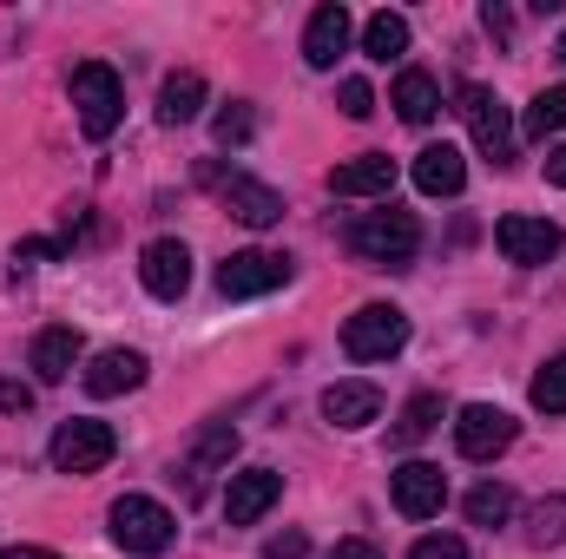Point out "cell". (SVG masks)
<instances>
[{"mask_svg": "<svg viewBox=\"0 0 566 559\" xmlns=\"http://www.w3.org/2000/svg\"><path fill=\"white\" fill-rule=\"evenodd\" d=\"M402 342H409V316H402L396 303H363V309L343 323V356H349V362H389Z\"/></svg>", "mask_w": 566, "mask_h": 559, "instance_id": "cell-3", "label": "cell"}, {"mask_svg": "<svg viewBox=\"0 0 566 559\" xmlns=\"http://www.w3.org/2000/svg\"><path fill=\"white\" fill-rule=\"evenodd\" d=\"M336 99H343V113H349V119H369V113H376V93H369L363 80H343V86H336Z\"/></svg>", "mask_w": 566, "mask_h": 559, "instance_id": "cell-31", "label": "cell"}, {"mask_svg": "<svg viewBox=\"0 0 566 559\" xmlns=\"http://www.w3.org/2000/svg\"><path fill=\"white\" fill-rule=\"evenodd\" d=\"M139 382H145V356L139 349H99V356L86 362V395H99V402L133 395Z\"/></svg>", "mask_w": 566, "mask_h": 559, "instance_id": "cell-17", "label": "cell"}, {"mask_svg": "<svg viewBox=\"0 0 566 559\" xmlns=\"http://www.w3.org/2000/svg\"><path fill=\"white\" fill-rule=\"evenodd\" d=\"M494 244H501V257H507V264L534 271V264L560 257V224H547V218H527V211H514V218H501V224H494Z\"/></svg>", "mask_w": 566, "mask_h": 559, "instance_id": "cell-8", "label": "cell"}, {"mask_svg": "<svg viewBox=\"0 0 566 559\" xmlns=\"http://www.w3.org/2000/svg\"><path fill=\"white\" fill-rule=\"evenodd\" d=\"M27 409H33V389L13 382V376H0V415H27Z\"/></svg>", "mask_w": 566, "mask_h": 559, "instance_id": "cell-32", "label": "cell"}, {"mask_svg": "<svg viewBox=\"0 0 566 559\" xmlns=\"http://www.w3.org/2000/svg\"><path fill=\"white\" fill-rule=\"evenodd\" d=\"M113 454H119V434H113L106 421L73 415V421L53 428V467H60V474H99Z\"/></svg>", "mask_w": 566, "mask_h": 559, "instance_id": "cell-5", "label": "cell"}, {"mask_svg": "<svg viewBox=\"0 0 566 559\" xmlns=\"http://www.w3.org/2000/svg\"><path fill=\"white\" fill-rule=\"evenodd\" d=\"M290 283V257L283 251H238L218 264V289L238 303V296H264V289H283Z\"/></svg>", "mask_w": 566, "mask_h": 559, "instance_id": "cell-11", "label": "cell"}, {"mask_svg": "<svg viewBox=\"0 0 566 559\" xmlns=\"http://www.w3.org/2000/svg\"><path fill=\"white\" fill-rule=\"evenodd\" d=\"M0 559H60V553H46V547H7Z\"/></svg>", "mask_w": 566, "mask_h": 559, "instance_id": "cell-37", "label": "cell"}, {"mask_svg": "<svg viewBox=\"0 0 566 559\" xmlns=\"http://www.w3.org/2000/svg\"><path fill=\"white\" fill-rule=\"evenodd\" d=\"M468 520H474V527H507V520H514V494H507L501 481H481V487L468 494Z\"/></svg>", "mask_w": 566, "mask_h": 559, "instance_id": "cell-24", "label": "cell"}, {"mask_svg": "<svg viewBox=\"0 0 566 559\" xmlns=\"http://www.w3.org/2000/svg\"><path fill=\"white\" fill-rule=\"evenodd\" d=\"M560 540H566V494H547L527 514V547H560Z\"/></svg>", "mask_w": 566, "mask_h": 559, "instance_id": "cell-26", "label": "cell"}, {"mask_svg": "<svg viewBox=\"0 0 566 559\" xmlns=\"http://www.w3.org/2000/svg\"><path fill=\"white\" fill-rule=\"evenodd\" d=\"M323 415H329V428H369L382 415V389L376 382H329L323 389Z\"/></svg>", "mask_w": 566, "mask_h": 559, "instance_id": "cell-19", "label": "cell"}, {"mask_svg": "<svg viewBox=\"0 0 566 559\" xmlns=\"http://www.w3.org/2000/svg\"><path fill=\"white\" fill-rule=\"evenodd\" d=\"M547 184H560V191H566V145L547 151Z\"/></svg>", "mask_w": 566, "mask_h": 559, "instance_id": "cell-36", "label": "cell"}, {"mask_svg": "<svg viewBox=\"0 0 566 559\" xmlns=\"http://www.w3.org/2000/svg\"><path fill=\"white\" fill-rule=\"evenodd\" d=\"M303 553H310V540H303V534H277V540L264 547V559H303Z\"/></svg>", "mask_w": 566, "mask_h": 559, "instance_id": "cell-33", "label": "cell"}, {"mask_svg": "<svg viewBox=\"0 0 566 559\" xmlns=\"http://www.w3.org/2000/svg\"><path fill=\"white\" fill-rule=\"evenodd\" d=\"M363 53H369V60H382V66H389V60H402V53H409V20H402V13H389V7H382V13H369V20H363Z\"/></svg>", "mask_w": 566, "mask_h": 559, "instance_id": "cell-23", "label": "cell"}, {"mask_svg": "<svg viewBox=\"0 0 566 559\" xmlns=\"http://www.w3.org/2000/svg\"><path fill=\"white\" fill-rule=\"evenodd\" d=\"M454 447H461V461H494V454H507V447H514V415L494 409V402H468V409L454 415Z\"/></svg>", "mask_w": 566, "mask_h": 559, "instance_id": "cell-7", "label": "cell"}, {"mask_svg": "<svg viewBox=\"0 0 566 559\" xmlns=\"http://www.w3.org/2000/svg\"><path fill=\"white\" fill-rule=\"evenodd\" d=\"M527 402H534L541 415H566V356H554V362L527 382Z\"/></svg>", "mask_w": 566, "mask_h": 559, "instance_id": "cell-27", "label": "cell"}, {"mask_svg": "<svg viewBox=\"0 0 566 559\" xmlns=\"http://www.w3.org/2000/svg\"><path fill=\"white\" fill-rule=\"evenodd\" d=\"M409 559H468V540H461V534H422V540L409 547Z\"/></svg>", "mask_w": 566, "mask_h": 559, "instance_id": "cell-30", "label": "cell"}, {"mask_svg": "<svg viewBox=\"0 0 566 559\" xmlns=\"http://www.w3.org/2000/svg\"><path fill=\"white\" fill-rule=\"evenodd\" d=\"M329 559H382V547H376V540H336Z\"/></svg>", "mask_w": 566, "mask_h": 559, "instance_id": "cell-34", "label": "cell"}, {"mask_svg": "<svg viewBox=\"0 0 566 559\" xmlns=\"http://www.w3.org/2000/svg\"><path fill=\"white\" fill-rule=\"evenodd\" d=\"M389 106H396V113H402L409 126H428V119L441 113V86H434V73H422V66H409V73L396 80Z\"/></svg>", "mask_w": 566, "mask_h": 559, "instance_id": "cell-21", "label": "cell"}, {"mask_svg": "<svg viewBox=\"0 0 566 559\" xmlns=\"http://www.w3.org/2000/svg\"><path fill=\"white\" fill-rule=\"evenodd\" d=\"M389 500H396V514H409V520H434L441 500H448V474H441L434 461H402V467L389 474Z\"/></svg>", "mask_w": 566, "mask_h": 559, "instance_id": "cell-10", "label": "cell"}, {"mask_svg": "<svg viewBox=\"0 0 566 559\" xmlns=\"http://www.w3.org/2000/svg\"><path fill=\"white\" fill-rule=\"evenodd\" d=\"M554 53H560V60H566V33H560V46H554Z\"/></svg>", "mask_w": 566, "mask_h": 559, "instance_id": "cell-38", "label": "cell"}, {"mask_svg": "<svg viewBox=\"0 0 566 559\" xmlns=\"http://www.w3.org/2000/svg\"><path fill=\"white\" fill-rule=\"evenodd\" d=\"M231 454H238V428H231V421H205L198 441H191V454L178 461V474H185V500H198V494L211 487V474L231 467Z\"/></svg>", "mask_w": 566, "mask_h": 559, "instance_id": "cell-9", "label": "cell"}, {"mask_svg": "<svg viewBox=\"0 0 566 559\" xmlns=\"http://www.w3.org/2000/svg\"><path fill=\"white\" fill-rule=\"evenodd\" d=\"M211 184H218V198L231 204V218H244L251 231H271L283 218V198L271 184H258V178H244V171H211Z\"/></svg>", "mask_w": 566, "mask_h": 559, "instance_id": "cell-14", "label": "cell"}, {"mask_svg": "<svg viewBox=\"0 0 566 559\" xmlns=\"http://www.w3.org/2000/svg\"><path fill=\"white\" fill-rule=\"evenodd\" d=\"M461 119H468V133L481 145V158H494V165H514V119H507V106H501V93L494 86H461Z\"/></svg>", "mask_w": 566, "mask_h": 559, "instance_id": "cell-6", "label": "cell"}, {"mask_svg": "<svg viewBox=\"0 0 566 559\" xmlns=\"http://www.w3.org/2000/svg\"><path fill=\"white\" fill-rule=\"evenodd\" d=\"M211 133H218V145H244L251 133H258V113H251V106H224Z\"/></svg>", "mask_w": 566, "mask_h": 559, "instance_id": "cell-29", "label": "cell"}, {"mask_svg": "<svg viewBox=\"0 0 566 559\" xmlns=\"http://www.w3.org/2000/svg\"><path fill=\"white\" fill-rule=\"evenodd\" d=\"M554 133H566V86H547L527 106V139H554Z\"/></svg>", "mask_w": 566, "mask_h": 559, "instance_id": "cell-28", "label": "cell"}, {"mask_svg": "<svg viewBox=\"0 0 566 559\" xmlns=\"http://www.w3.org/2000/svg\"><path fill=\"white\" fill-rule=\"evenodd\" d=\"M139 277L158 303H178V296L191 289V251H185L178 238H151L139 251Z\"/></svg>", "mask_w": 566, "mask_h": 559, "instance_id": "cell-13", "label": "cell"}, {"mask_svg": "<svg viewBox=\"0 0 566 559\" xmlns=\"http://www.w3.org/2000/svg\"><path fill=\"white\" fill-rule=\"evenodd\" d=\"M434 421H441V395H409V409L396 421V447H416L434 434Z\"/></svg>", "mask_w": 566, "mask_h": 559, "instance_id": "cell-25", "label": "cell"}, {"mask_svg": "<svg viewBox=\"0 0 566 559\" xmlns=\"http://www.w3.org/2000/svg\"><path fill=\"white\" fill-rule=\"evenodd\" d=\"M73 113H80V133L86 139H113L119 119H126V86L106 60H86L73 66Z\"/></svg>", "mask_w": 566, "mask_h": 559, "instance_id": "cell-1", "label": "cell"}, {"mask_svg": "<svg viewBox=\"0 0 566 559\" xmlns=\"http://www.w3.org/2000/svg\"><path fill=\"white\" fill-rule=\"evenodd\" d=\"M277 494H283L277 467H244V474H231V487H224V520H231V527H258V520L277 507Z\"/></svg>", "mask_w": 566, "mask_h": 559, "instance_id": "cell-12", "label": "cell"}, {"mask_svg": "<svg viewBox=\"0 0 566 559\" xmlns=\"http://www.w3.org/2000/svg\"><path fill=\"white\" fill-rule=\"evenodd\" d=\"M481 20H488V33H514V13L507 7H481Z\"/></svg>", "mask_w": 566, "mask_h": 559, "instance_id": "cell-35", "label": "cell"}, {"mask_svg": "<svg viewBox=\"0 0 566 559\" xmlns=\"http://www.w3.org/2000/svg\"><path fill=\"white\" fill-rule=\"evenodd\" d=\"M329 191L336 198H389L396 191V158L389 151H363V158L329 171Z\"/></svg>", "mask_w": 566, "mask_h": 559, "instance_id": "cell-16", "label": "cell"}, {"mask_svg": "<svg viewBox=\"0 0 566 559\" xmlns=\"http://www.w3.org/2000/svg\"><path fill=\"white\" fill-rule=\"evenodd\" d=\"M468 184V158L454 151V145H428L422 158H416V191L428 198H454Z\"/></svg>", "mask_w": 566, "mask_h": 559, "instance_id": "cell-20", "label": "cell"}, {"mask_svg": "<svg viewBox=\"0 0 566 559\" xmlns=\"http://www.w3.org/2000/svg\"><path fill=\"white\" fill-rule=\"evenodd\" d=\"M349 251L356 257H369V264H389V271H402L416 251H422V224L409 218V211H363L356 224H349Z\"/></svg>", "mask_w": 566, "mask_h": 559, "instance_id": "cell-2", "label": "cell"}, {"mask_svg": "<svg viewBox=\"0 0 566 559\" xmlns=\"http://www.w3.org/2000/svg\"><path fill=\"white\" fill-rule=\"evenodd\" d=\"M106 534H113L126 553H165L171 534H178V520H171V507H158V500H145V494H126V500H113Z\"/></svg>", "mask_w": 566, "mask_h": 559, "instance_id": "cell-4", "label": "cell"}, {"mask_svg": "<svg viewBox=\"0 0 566 559\" xmlns=\"http://www.w3.org/2000/svg\"><path fill=\"white\" fill-rule=\"evenodd\" d=\"M198 113H205V73H171L158 86V119L165 126H191Z\"/></svg>", "mask_w": 566, "mask_h": 559, "instance_id": "cell-22", "label": "cell"}, {"mask_svg": "<svg viewBox=\"0 0 566 559\" xmlns=\"http://www.w3.org/2000/svg\"><path fill=\"white\" fill-rule=\"evenodd\" d=\"M80 356H86L80 329H73V323H53V329H40V336H33V356H27V362H33V376H40V382H66Z\"/></svg>", "mask_w": 566, "mask_h": 559, "instance_id": "cell-18", "label": "cell"}, {"mask_svg": "<svg viewBox=\"0 0 566 559\" xmlns=\"http://www.w3.org/2000/svg\"><path fill=\"white\" fill-rule=\"evenodd\" d=\"M349 33H356V20H349V7H343V0L316 7V13H310V27H303V60H310L316 73H329V66L349 53Z\"/></svg>", "mask_w": 566, "mask_h": 559, "instance_id": "cell-15", "label": "cell"}]
</instances>
